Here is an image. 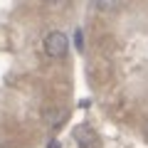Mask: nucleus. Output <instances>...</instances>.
I'll return each instance as SVG.
<instances>
[{
    "label": "nucleus",
    "mask_w": 148,
    "mask_h": 148,
    "mask_svg": "<svg viewBox=\"0 0 148 148\" xmlns=\"http://www.w3.org/2000/svg\"><path fill=\"white\" fill-rule=\"evenodd\" d=\"M42 45H45V52H47L49 57H64V54H67V49H69L67 35H64V32H59V30L47 32Z\"/></svg>",
    "instance_id": "1"
},
{
    "label": "nucleus",
    "mask_w": 148,
    "mask_h": 148,
    "mask_svg": "<svg viewBox=\"0 0 148 148\" xmlns=\"http://www.w3.org/2000/svg\"><path fill=\"white\" fill-rule=\"evenodd\" d=\"M74 141H77L79 148H99L101 146L99 133H96L91 126H77L74 128Z\"/></svg>",
    "instance_id": "2"
},
{
    "label": "nucleus",
    "mask_w": 148,
    "mask_h": 148,
    "mask_svg": "<svg viewBox=\"0 0 148 148\" xmlns=\"http://www.w3.org/2000/svg\"><path fill=\"white\" fill-rule=\"evenodd\" d=\"M121 5V0H91L89 8L96 12H104V15H109V12H114L116 8Z\"/></svg>",
    "instance_id": "3"
},
{
    "label": "nucleus",
    "mask_w": 148,
    "mask_h": 148,
    "mask_svg": "<svg viewBox=\"0 0 148 148\" xmlns=\"http://www.w3.org/2000/svg\"><path fill=\"white\" fill-rule=\"evenodd\" d=\"M45 5H49V8H59V5H64L67 0H42Z\"/></svg>",
    "instance_id": "4"
},
{
    "label": "nucleus",
    "mask_w": 148,
    "mask_h": 148,
    "mask_svg": "<svg viewBox=\"0 0 148 148\" xmlns=\"http://www.w3.org/2000/svg\"><path fill=\"white\" fill-rule=\"evenodd\" d=\"M146 141H148V126H146Z\"/></svg>",
    "instance_id": "5"
}]
</instances>
